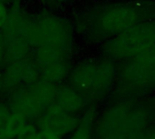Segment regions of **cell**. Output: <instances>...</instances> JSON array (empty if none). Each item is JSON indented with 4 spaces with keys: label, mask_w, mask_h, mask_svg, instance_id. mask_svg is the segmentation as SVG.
Segmentation results:
<instances>
[{
    "label": "cell",
    "mask_w": 155,
    "mask_h": 139,
    "mask_svg": "<svg viewBox=\"0 0 155 139\" xmlns=\"http://www.w3.org/2000/svg\"><path fill=\"white\" fill-rule=\"evenodd\" d=\"M57 1H67V0H57Z\"/></svg>",
    "instance_id": "484cf974"
},
{
    "label": "cell",
    "mask_w": 155,
    "mask_h": 139,
    "mask_svg": "<svg viewBox=\"0 0 155 139\" xmlns=\"http://www.w3.org/2000/svg\"><path fill=\"white\" fill-rule=\"evenodd\" d=\"M4 64H5V47L4 36L0 32V68Z\"/></svg>",
    "instance_id": "44dd1931"
},
{
    "label": "cell",
    "mask_w": 155,
    "mask_h": 139,
    "mask_svg": "<svg viewBox=\"0 0 155 139\" xmlns=\"http://www.w3.org/2000/svg\"><path fill=\"white\" fill-rule=\"evenodd\" d=\"M147 137H148L147 133L145 132V130H143L142 132L135 133V134H128V135L116 134L101 139H147Z\"/></svg>",
    "instance_id": "ac0fdd59"
},
{
    "label": "cell",
    "mask_w": 155,
    "mask_h": 139,
    "mask_svg": "<svg viewBox=\"0 0 155 139\" xmlns=\"http://www.w3.org/2000/svg\"><path fill=\"white\" fill-rule=\"evenodd\" d=\"M36 133H37V132H36V130H35V129H33V130L29 131L28 133H26L25 135H24L23 137H18V138H15V139H34L35 138V134H36Z\"/></svg>",
    "instance_id": "7402d4cb"
},
{
    "label": "cell",
    "mask_w": 155,
    "mask_h": 139,
    "mask_svg": "<svg viewBox=\"0 0 155 139\" xmlns=\"http://www.w3.org/2000/svg\"><path fill=\"white\" fill-rule=\"evenodd\" d=\"M28 88L44 111L47 110L54 104L58 88L56 84L41 77L35 83L29 85Z\"/></svg>",
    "instance_id": "4fadbf2b"
},
{
    "label": "cell",
    "mask_w": 155,
    "mask_h": 139,
    "mask_svg": "<svg viewBox=\"0 0 155 139\" xmlns=\"http://www.w3.org/2000/svg\"><path fill=\"white\" fill-rule=\"evenodd\" d=\"M146 11L134 3H117L97 12L95 23L106 35L118 36L135 25L143 22Z\"/></svg>",
    "instance_id": "277c9868"
},
{
    "label": "cell",
    "mask_w": 155,
    "mask_h": 139,
    "mask_svg": "<svg viewBox=\"0 0 155 139\" xmlns=\"http://www.w3.org/2000/svg\"><path fill=\"white\" fill-rule=\"evenodd\" d=\"M122 78L134 86L145 87L155 85V66H146L129 60L122 69Z\"/></svg>",
    "instance_id": "8fae6325"
},
{
    "label": "cell",
    "mask_w": 155,
    "mask_h": 139,
    "mask_svg": "<svg viewBox=\"0 0 155 139\" xmlns=\"http://www.w3.org/2000/svg\"><path fill=\"white\" fill-rule=\"evenodd\" d=\"M80 121L81 119L77 117L67 114L53 105L37 119L36 124L41 130L52 132L62 137L74 131Z\"/></svg>",
    "instance_id": "ba28073f"
},
{
    "label": "cell",
    "mask_w": 155,
    "mask_h": 139,
    "mask_svg": "<svg viewBox=\"0 0 155 139\" xmlns=\"http://www.w3.org/2000/svg\"><path fill=\"white\" fill-rule=\"evenodd\" d=\"M155 42V20L141 22L114 36L104 46V53L113 58L130 59Z\"/></svg>",
    "instance_id": "7a4b0ae2"
},
{
    "label": "cell",
    "mask_w": 155,
    "mask_h": 139,
    "mask_svg": "<svg viewBox=\"0 0 155 139\" xmlns=\"http://www.w3.org/2000/svg\"><path fill=\"white\" fill-rule=\"evenodd\" d=\"M34 20L23 13H13L2 28L5 47V65L27 58L33 45Z\"/></svg>",
    "instance_id": "6da1fadb"
},
{
    "label": "cell",
    "mask_w": 155,
    "mask_h": 139,
    "mask_svg": "<svg viewBox=\"0 0 155 139\" xmlns=\"http://www.w3.org/2000/svg\"><path fill=\"white\" fill-rule=\"evenodd\" d=\"M115 68L107 60L84 63L71 73L72 87L83 95H94L106 90L114 81Z\"/></svg>",
    "instance_id": "3957f363"
},
{
    "label": "cell",
    "mask_w": 155,
    "mask_h": 139,
    "mask_svg": "<svg viewBox=\"0 0 155 139\" xmlns=\"http://www.w3.org/2000/svg\"><path fill=\"white\" fill-rule=\"evenodd\" d=\"M5 91L4 89V83H3V79H2V76L0 75V93Z\"/></svg>",
    "instance_id": "603a6c76"
},
{
    "label": "cell",
    "mask_w": 155,
    "mask_h": 139,
    "mask_svg": "<svg viewBox=\"0 0 155 139\" xmlns=\"http://www.w3.org/2000/svg\"><path fill=\"white\" fill-rule=\"evenodd\" d=\"M12 112L6 103L0 102V139L9 138V123Z\"/></svg>",
    "instance_id": "e0dca14e"
},
{
    "label": "cell",
    "mask_w": 155,
    "mask_h": 139,
    "mask_svg": "<svg viewBox=\"0 0 155 139\" xmlns=\"http://www.w3.org/2000/svg\"><path fill=\"white\" fill-rule=\"evenodd\" d=\"M34 128L35 127L25 117L19 114L12 113L9 123V138L21 137Z\"/></svg>",
    "instance_id": "9a60e30c"
},
{
    "label": "cell",
    "mask_w": 155,
    "mask_h": 139,
    "mask_svg": "<svg viewBox=\"0 0 155 139\" xmlns=\"http://www.w3.org/2000/svg\"><path fill=\"white\" fill-rule=\"evenodd\" d=\"M73 44V30L64 19L48 15L34 20V47L48 46L70 53Z\"/></svg>",
    "instance_id": "5b68a950"
},
{
    "label": "cell",
    "mask_w": 155,
    "mask_h": 139,
    "mask_svg": "<svg viewBox=\"0 0 155 139\" xmlns=\"http://www.w3.org/2000/svg\"><path fill=\"white\" fill-rule=\"evenodd\" d=\"M41 78V70L35 59L25 58L7 65L2 75L5 91L29 86Z\"/></svg>",
    "instance_id": "52a82bcc"
},
{
    "label": "cell",
    "mask_w": 155,
    "mask_h": 139,
    "mask_svg": "<svg viewBox=\"0 0 155 139\" xmlns=\"http://www.w3.org/2000/svg\"><path fill=\"white\" fill-rule=\"evenodd\" d=\"M7 105L12 113L23 116L29 122L37 121L45 112L32 96L28 86H20L10 91Z\"/></svg>",
    "instance_id": "30bf717a"
},
{
    "label": "cell",
    "mask_w": 155,
    "mask_h": 139,
    "mask_svg": "<svg viewBox=\"0 0 155 139\" xmlns=\"http://www.w3.org/2000/svg\"><path fill=\"white\" fill-rule=\"evenodd\" d=\"M64 112L74 115L84 106V97L73 87L66 86H58L54 104Z\"/></svg>",
    "instance_id": "7c38bea8"
},
{
    "label": "cell",
    "mask_w": 155,
    "mask_h": 139,
    "mask_svg": "<svg viewBox=\"0 0 155 139\" xmlns=\"http://www.w3.org/2000/svg\"><path fill=\"white\" fill-rule=\"evenodd\" d=\"M147 139H155V128L153 129V131L151 134H149V135H148Z\"/></svg>",
    "instance_id": "cb8c5ba5"
},
{
    "label": "cell",
    "mask_w": 155,
    "mask_h": 139,
    "mask_svg": "<svg viewBox=\"0 0 155 139\" xmlns=\"http://www.w3.org/2000/svg\"><path fill=\"white\" fill-rule=\"evenodd\" d=\"M13 1H15V0H0V2H1V3H3L4 5H5V3H8V2H13Z\"/></svg>",
    "instance_id": "d4e9b609"
},
{
    "label": "cell",
    "mask_w": 155,
    "mask_h": 139,
    "mask_svg": "<svg viewBox=\"0 0 155 139\" xmlns=\"http://www.w3.org/2000/svg\"><path fill=\"white\" fill-rule=\"evenodd\" d=\"M94 109L93 107L89 108L81 118L78 127L74 131L70 139H92L94 134Z\"/></svg>",
    "instance_id": "5bb4252c"
},
{
    "label": "cell",
    "mask_w": 155,
    "mask_h": 139,
    "mask_svg": "<svg viewBox=\"0 0 155 139\" xmlns=\"http://www.w3.org/2000/svg\"><path fill=\"white\" fill-rule=\"evenodd\" d=\"M129 60L146 66H155V42L138 52Z\"/></svg>",
    "instance_id": "2e32d148"
},
{
    "label": "cell",
    "mask_w": 155,
    "mask_h": 139,
    "mask_svg": "<svg viewBox=\"0 0 155 139\" xmlns=\"http://www.w3.org/2000/svg\"><path fill=\"white\" fill-rule=\"evenodd\" d=\"M34 139H61V137L52 132L45 131V130H40L37 132L35 136Z\"/></svg>",
    "instance_id": "d6986e66"
},
{
    "label": "cell",
    "mask_w": 155,
    "mask_h": 139,
    "mask_svg": "<svg viewBox=\"0 0 155 139\" xmlns=\"http://www.w3.org/2000/svg\"><path fill=\"white\" fill-rule=\"evenodd\" d=\"M69 57L70 53L63 50L39 46L36 47L35 60L41 70V77L56 84L69 74Z\"/></svg>",
    "instance_id": "8992f818"
},
{
    "label": "cell",
    "mask_w": 155,
    "mask_h": 139,
    "mask_svg": "<svg viewBox=\"0 0 155 139\" xmlns=\"http://www.w3.org/2000/svg\"><path fill=\"white\" fill-rule=\"evenodd\" d=\"M134 106V103L124 102L116 104L106 110L100 118L96 128L97 138L101 139L118 134Z\"/></svg>",
    "instance_id": "9c48e42d"
},
{
    "label": "cell",
    "mask_w": 155,
    "mask_h": 139,
    "mask_svg": "<svg viewBox=\"0 0 155 139\" xmlns=\"http://www.w3.org/2000/svg\"><path fill=\"white\" fill-rule=\"evenodd\" d=\"M8 18V14L5 8V5L0 2V28H3L5 25Z\"/></svg>",
    "instance_id": "ffe728a7"
}]
</instances>
